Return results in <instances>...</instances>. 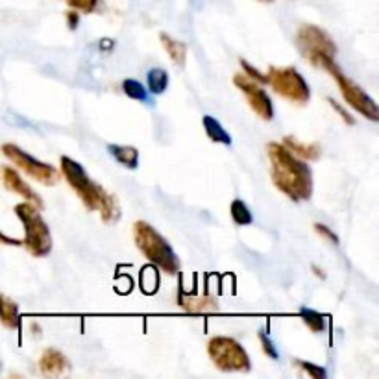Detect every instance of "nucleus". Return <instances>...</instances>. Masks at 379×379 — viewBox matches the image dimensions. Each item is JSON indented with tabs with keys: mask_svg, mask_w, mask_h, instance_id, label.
Instances as JSON below:
<instances>
[{
	"mask_svg": "<svg viewBox=\"0 0 379 379\" xmlns=\"http://www.w3.org/2000/svg\"><path fill=\"white\" fill-rule=\"evenodd\" d=\"M67 24H69L70 30H76L78 28V24H80V12H76V10H70V12H67Z\"/></svg>",
	"mask_w": 379,
	"mask_h": 379,
	"instance_id": "c85d7f7f",
	"label": "nucleus"
},
{
	"mask_svg": "<svg viewBox=\"0 0 379 379\" xmlns=\"http://www.w3.org/2000/svg\"><path fill=\"white\" fill-rule=\"evenodd\" d=\"M161 45L167 50L168 58L173 59V64H176L178 67H184L185 58H187V46L182 41L174 39L168 34H161Z\"/></svg>",
	"mask_w": 379,
	"mask_h": 379,
	"instance_id": "dca6fc26",
	"label": "nucleus"
},
{
	"mask_svg": "<svg viewBox=\"0 0 379 379\" xmlns=\"http://www.w3.org/2000/svg\"><path fill=\"white\" fill-rule=\"evenodd\" d=\"M32 331H34V333H41V328L37 324H32Z\"/></svg>",
	"mask_w": 379,
	"mask_h": 379,
	"instance_id": "473e14b6",
	"label": "nucleus"
},
{
	"mask_svg": "<svg viewBox=\"0 0 379 379\" xmlns=\"http://www.w3.org/2000/svg\"><path fill=\"white\" fill-rule=\"evenodd\" d=\"M122 91L126 93L132 100H137V102H144L148 98V93H146L143 84L133 80V78H126V80L122 81Z\"/></svg>",
	"mask_w": 379,
	"mask_h": 379,
	"instance_id": "4be33fe9",
	"label": "nucleus"
},
{
	"mask_svg": "<svg viewBox=\"0 0 379 379\" xmlns=\"http://www.w3.org/2000/svg\"><path fill=\"white\" fill-rule=\"evenodd\" d=\"M313 272H315L316 276L320 278V280H326V272H324V270H322V269H318L316 264H313Z\"/></svg>",
	"mask_w": 379,
	"mask_h": 379,
	"instance_id": "2f4dec72",
	"label": "nucleus"
},
{
	"mask_svg": "<svg viewBox=\"0 0 379 379\" xmlns=\"http://www.w3.org/2000/svg\"><path fill=\"white\" fill-rule=\"evenodd\" d=\"M113 46H115V43H113V41H110V39L100 41V48H102V50H110V48H113Z\"/></svg>",
	"mask_w": 379,
	"mask_h": 379,
	"instance_id": "7c9ffc66",
	"label": "nucleus"
},
{
	"mask_svg": "<svg viewBox=\"0 0 379 379\" xmlns=\"http://www.w3.org/2000/svg\"><path fill=\"white\" fill-rule=\"evenodd\" d=\"M0 324L6 329H17L21 326L17 302H13L6 294H0Z\"/></svg>",
	"mask_w": 379,
	"mask_h": 379,
	"instance_id": "4468645a",
	"label": "nucleus"
},
{
	"mask_svg": "<svg viewBox=\"0 0 379 379\" xmlns=\"http://www.w3.org/2000/svg\"><path fill=\"white\" fill-rule=\"evenodd\" d=\"M0 244H6V246H23V241H19L15 237H10L0 231Z\"/></svg>",
	"mask_w": 379,
	"mask_h": 379,
	"instance_id": "c756f323",
	"label": "nucleus"
},
{
	"mask_svg": "<svg viewBox=\"0 0 379 379\" xmlns=\"http://www.w3.org/2000/svg\"><path fill=\"white\" fill-rule=\"evenodd\" d=\"M67 4H69L72 10H76V12L93 13L97 10L98 0H67Z\"/></svg>",
	"mask_w": 379,
	"mask_h": 379,
	"instance_id": "b1692460",
	"label": "nucleus"
},
{
	"mask_svg": "<svg viewBox=\"0 0 379 379\" xmlns=\"http://www.w3.org/2000/svg\"><path fill=\"white\" fill-rule=\"evenodd\" d=\"M300 316H302L304 324L313 333H322L326 329V316L320 315L318 311L309 309V307H302L300 309Z\"/></svg>",
	"mask_w": 379,
	"mask_h": 379,
	"instance_id": "6ab92c4d",
	"label": "nucleus"
},
{
	"mask_svg": "<svg viewBox=\"0 0 379 379\" xmlns=\"http://www.w3.org/2000/svg\"><path fill=\"white\" fill-rule=\"evenodd\" d=\"M0 179H2V184H4V187H6L10 193H15V195L23 196L24 202H30V204L37 207V209H43V200H41V196L21 178V174H19L15 168L8 167V165L0 167Z\"/></svg>",
	"mask_w": 379,
	"mask_h": 379,
	"instance_id": "9b49d317",
	"label": "nucleus"
},
{
	"mask_svg": "<svg viewBox=\"0 0 379 379\" xmlns=\"http://www.w3.org/2000/svg\"><path fill=\"white\" fill-rule=\"evenodd\" d=\"M283 144H285L294 155H298V157H302L304 161H315L320 157V146L315 143H302V141H298L296 137L287 135V137L283 139Z\"/></svg>",
	"mask_w": 379,
	"mask_h": 379,
	"instance_id": "2eb2a0df",
	"label": "nucleus"
},
{
	"mask_svg": "<svg viewBox=\"0 0 379 379\" xmlns=\"http://www.w3.org/2000/svg\"><path fill=\"white\" fill-rule=\"evenodd\" d=\"M296 367H300L305 373H309L313 379H324L326 378V370L318 365H313L309 361H296Z\"/></svg>",
	"mask_w": 379,
	"mask_h": 379,
	"instance_id": "5701e85b",
	"label": "nucleus"
},
{
	"mask_svg": "<svg viewBox=\"0 0 379 379\" xmlns=\"http://www.w3.org/2000/svg\"><path fill=\"white\" fill-rule=\"evenodd\" d=\"M39 370L46 378H59L70 370V361L67 359L64 351L56 350V348H46L43 356L39 357Z\"/></svg>",
	"mask_w": 379,
	"mask_h": 379,
	"instance_id": "f8f14e48",
	"label": "nucleus"
},
{
	"mask_svg": "<svg viewBox=\"0 0 379 379\" xmlns=\"http://www.w3.org/2000/svg\"><path fill=\"white\" fill-rule=\"evenodd\" d=\"M178 304L187 313H215V311H219V302L211 296H185L184 293H179Z\"/></svg>",
	"mask_w": 379,
	"mask_h": 379,
	"instance_id": "ddd939ff",
	"label": "nucleus"
},
{
	"mask_svg": "<svg viewBox=\"0 0 379 379\" xmlns=\"http://www.w3.org/2000/svg\"><path fill=\"white\" fill-rule=\"evenodd\" d=\"M328 102H329V106H331V108H333V110L339 113L340 119H342V121H344L348 126H353V124H356V119H353V117H351L350 113H348V111H346L339 102H335L333 98H328Z\"/></svg>",
	"mask_w": 379,
	"mask_h": 379,
	"instance_id": "cd10ccee",
	"label": "nucleus"
},
{
	"mask_svg": "<svg viewBox=\"0 0 379 379\" xmlns=\"http://www.w3.org/2000/svg\"><path fill=\"white\" fill-rule=\"evenodd\" d=\"M230 213H231V219H233V222L239 226H248L252 224V211L248 209L246 204L242 200H233L231 202V207H230Z\"/></svg>",
	"mask_w": 379,
	"mask_h": 379,
	"instance_id": "412c9836",
	"label": "nucleus"
},
{
	"mask_svg": "<svg viewBox=\"0 0 379 379\" xmlns=\"http://www.w3.org/2000/svg\"><path fill=\"white\" fill-rule=\"evenodd\" d=\"M241 67L248 78H252V80L257 81V84H266V75H261L259 70H255V67H252V65L248 64L246 59H241Z\"/></svg>",
	"mask_w": 379,
	"mask_h": 379,
	"instance_id": "a878e982",
	"label": "nucleus"
},
{
	"mask_svg": "<svg viewBox=\"0 0 379 379\" xmlns=\"http://www.w3.org/2000/svg\"><path fill=\"white\" fill-rule=\"evenodd\" d=\"M315 231L320 237H324V239H326V241H328V242L335 244V246L339 244V237L335 235V231L329 230V228L326 224H318V222H316V224H315Z\"/></svg>",
	"mask_w": 379,
	"mask_h": 379,
	"instance_id": "bb28decb",
	"label": "nucleus"
},
{
	"mask_svg": "<svg viewBox=\"0 0 379 379\" xmlns=\"http://www.w3.org/2000/svg\"><path fill=\"white\" fill-rule=\"evenodd\" d=\"M133 241L137 244L139 252L157 269L167 272V274H176L179 270V259L173 246L148 222L137 220L133 224Z\"/></svg>",
	"mask_w": 379,
	"mask_h": 379,
	"instance_id": "7ed1b4c3",
	"label": "nucleus"
},
{
	"mask_svg": "<svg viewBox=\"0 0 379 379\" xmlns=\"http://www.w3.org/2000/svg\"><path fill=\"white\" fill-rule=\"evenodd\" d=\"M202 122H204V130H206V135L211 139L213 143H220V144H224V146H230V144H231V135L226 132L224 128H222V124H220V122L217 121L215 117L206 115L204 119H202Z\"/></svg>",
	"mask_w": 379,
	"mask_h": 379,
	"instance_id": "a211bd4d",
	"label": "nucleus"
},
{
	"mask_svg": "<svg viewBox=\"0 0 379 379\" xmlns=\"http://www.w3.org/2000/svg\"><path fill=\"white\" fill-rule=\"evenodd\" d=\"M270 176L278 189L293 202L309 200L313 195V176L309 165L294 155L283 143L266 144Z\"/></svg>",
	"mask_w": 379,
	"mask_h": 379,
	"instance_id": "f257e3e1",
	"label": "nucleus"
},
{
	"mask_svg": "<svg viewBox=\"0 0 379 379\" xmlns=\"http://www.w3.org/2000/svg\"><path fill=\"white\" fill-rule=\"evenodd\" d=\"M108 152L115 157V161H119V163L124 165L126 168H137V148H133V146H124V144H110V146H108Z\"/></svg>",
	"mask_w": 379,
	"mask_h": 379,
	"instance_id": "f3484780",
	"label": "nucleus"
},
{
	"mask_svg": "<svg viewBox=\"0 0 379 379\" xmlns=\"http://www.w3.org/2000/svg\"><path fill=\"white\" fill-rule=\"evenodd\" d=\"M2 154L6 155L8 159L12 161L13 165L21 168L24 174H28L30 178H34L35 182H39L43 185H54L58 184L59 173L56 168L45 163V161L35 159L34 155H30L28 152H24L23 148H19L17 144L6 143L2 144Z\"/></svg>",
	"mask_w": 379,
	"mask_h": 379,
	"instance_id": "6e6552de",
	"label": "nucleus"
},
{
	"mask_svg": "<svg viewBox=\"0 0 379 379\" xmlns=\"http://www.w3.org/2000/svg\"><path fill=\"white\" fill-rule=\"evenodd\" d=\"M146 84H148V89L152 95H161V93H165L168 87L167 70L150 69L148 76H146Z\"/></svg>",
	"mask_w": 379,
	"mask_h": 379,
	"instance_id": "aec40b11",
	"label": "nucleus"
},
{
	"mask_svg": "<svg viewBox=\"0 0 379 379\" xmlns=\"http://www.w3.org/2000/svg\"><path fill=\"white\" fill-rule=\"evenodd\" d=\"M324 70H328L329 75L333 76L335 81H337V86H339L340 93H342V97H344L346 104H350L357 113H361L362 117H367L368 121H372V122L379 121L378 106H376V102H373L372 97H370L368 93L362 91L356 81L350 80L348 76L342 75L339 67H337L335 64L328 65Z\"/></svg>",
	"mask_w": 379,
	"mask_h": 379,
	"instance_id": "1a4fd4ad",
	"label": "nucleus"
},
{
	"mask_svg": "<svg viewBox=\"0 0 379 379\" xmlns=\"http://www.w3.org/2000/svg\"><path fill=\"white\" fill-rule=\"evenodd\" d=\"M296 45H298L300 54L315 67L326 69L328 65L335 64L337 46H335L333 39L315 24H304L298 30Z\"/></svg>",
	"mask_w": 379,
	"mask_h": 379,
	"instance_id": "39448f33",
	"label": "nucleus"
},
{
	"mask_svg": "<svg viewBox=\"0 0 379 379\" xmlns=\"http://www.w3.org/2000/svg\"><path fill=\"white\" fill-rule=\"evenodd\" d=\"M261 2H272V0H261Z\"/></svg>",
	"mask_w": 379,
	"mask_h": 379,
	"instance_id": "72a5a7b5",
	"label": "nucleus"
},
{
	"mask_svg": "<svg viewBox=\"0 0 379 379\" xmlns=\"http://www.w3.org/2000/svg\"><path fill=\"white\" fill-rule=\"evenodd\" d=\"M233 84L237 86V89H241L244 98L250 104V108L253 110V113L263 119V121H272L274 119V106H272V100L266 95L263 87L257 86V81H253L252 78H248L246 75H235L233 76Z\"/></svg>",
	"mask_w": 379,
	"mask_h": 379,
	"instance_id": "9d476101",
	"label": "nucleus"
},
{
	"mask_svg": "<svg viewBox=\"0 0 379 379\" xmlns=\"http://www.w3.org/2000/svg\"><path fill=\"white\" fill-rule=\"evenodd\" d=\"M207 353H209L213 365L222 372H248L252 367L246 350L231 337L209 339Z\"/></svg>",
	"mask_w": 379,
	"mask_h": 379,
	"instance_id": "423d86ee",
	"label": "nucleus"
},
{
	"mask_svg": "<svg viewBox=\"0 0 379 379\" xmlns=\"http://www.w3.org/2000/svg\"><path fill=\"white\" fill-rule=\"evenodd\" d=\"M266 84L274 91L283 97L285 100H291L294 104H307L311 97V89L307 81L294 67H270L266 72Z\"/></svg>",
	"mask_w": 379,
	"mask_h": 379,
	"instance_id": "0eeeda50",
	"label": "nucleus"
},
{
	"mask_svg": "<svg viewBox=\"0 0 379 379\" xmlns=\"http://www.w3.org/2000/svg\"><path fill=\"white\" fill-rule=\"evenodd\" d=\"M13 211L24 226L23 246L28 250L34 257H45L52 250L50 230L43 219L39 209L32 206L30 202H23L13 207Z\"/></svg>",
	"mask_w": 379,
	"mask_h": 379,
	"instance_id": "20e7f679",
	"label": "nucleus"
},
{
	"mask_svg": "<svg viewBox=\"0 0 379 379\" xmlns=\"http://www.w3.org/2000/svg\"><path fill=\"white\" fill-rule=\"evenodd\" d=\"M259 342H261V346H263V351L266 353V356L270 357V359H280V353H278L276 346H274V342L269 339V335L264 333V331H259Z\"/></svg>",
	"mask_w": 379,
	"mask_h": 379,
	"instance_id": "393cba45",
	"label": "nucleus"
},
{
	"mask_svg": "<svg viewBox=\"0 0 379 379\" xmlns=\"http://www.w3.org/2000/svg\"><path fill=\"white\" fill-rule=\"evenodd\" d=\"M61 165V174L67 179V184L72 187L78 198L84 202V206L89 211H98L102 215L104 222H115L121 217V209L117 204V198L104 189L102 185L95 184L87 176L86 168L81 167L78 161H75L69 155H61L59 159Z\"/></svg>",
	"mask_w": 379,
	"mask_h": 379,
	"instance_id": "f03ea898",
	"label": "nucleus"
}]
</instances>
